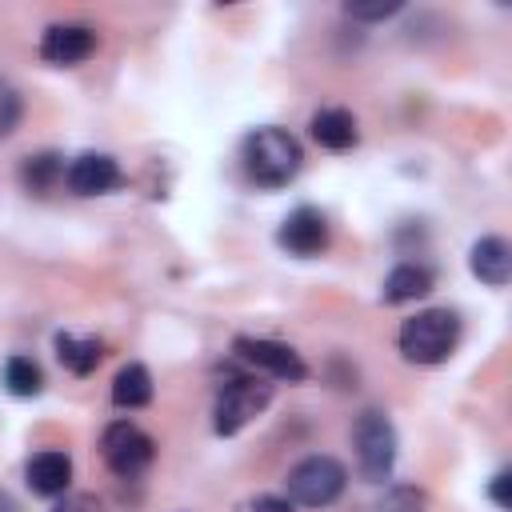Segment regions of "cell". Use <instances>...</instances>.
I'll return each mask as SVG.
<instances>
[{
  "instance_id": "cell-1",
  "label": "cell",
  "mask_w": 512,
  "mask_h": 512,
  "mask_svg": "<svg viewBox=\"0 0 512 512\" xmlns=\"http://www.w3.org/2000/svg\"><path fill=\"white\" fill-rule=\"evenodd\" d=\"M240 160H244V172H248L252 184H260V188H284V184L296 180V172L304 164V148H300V140L288 128L264 124V128H252L244 136Z\"/></svg>"
},
{
  "instance_id": "cell-2",
  "label": "cell",
  "mask_w": 512,
  "mask_h": 512,
  "mask_svg": "<svg viewBox=\"0 0 512 512\" xmlns=\"http://www.w3.org/2000/svg\"><path fill=\"white\" fill-rule=\"evenodd\" d=\"M460 312L452 308H424L416 316H408L396 332L400 356L408 364H444L456 344H460Z\"/></svg>"
},
{
  "instance_id": "cell-3",
  "label": "cell",
  "mask_w": 512,
  "mask_h": 512,
  "mask_svg": "<svg viewBox=\"0 0 512 512\" xmlns=\"http://www.w3.org/2000/svg\"><path fill=\"white\" fill-rule=\"evenodd\" d=\"M352 444H356V464H360V476L368 484H384L396 468V428L388 420L384 408H364L352 424Z\"/></svg>"
},
{
  "instance_id": "cell-4",
  "label": "cell",
  "mask_w": 512,
  "mask_h": 512,
  "mask_svg": "<svg viewBox=\"0 0 512 512\" xmlns=\"http://www.w3.org/2000/svg\"><path fill=\"white\" fill-rule=\"evenodd\" d=\"M348 488V468L336 460V456H304L300 464L288 468V480H284V496L300 508H328L340 500V492Z\"/></svg>"
},
{
  "instance_id": "cell-5",
  "label": "cell",
  "mask_w": 512,
  "mask_h": 512,
  "mask_svg": "<svg viewBox=\"0 0 512 512\" xmlns=\"http://www.w3.org/2000/svg\"><path fill=\"white\" fill-rule=\"evenodd\" d=\"M272 400V384L264 376H232L220 384L216 404H212V432L216 436H236L244 424H252Z\"/></svg>"
},
{
  "instance_id": "cell-6",
  "label": "cell",
  "mask_w": 512,
  "mask_h": 512,
  "mask_svg": "<svg viewBox=\"0 0 512 512\" xmlns=\"http://www.w3.org/2000/svg\"><path fill=\"white\" fill-rule=\"evenodd\" d=\"M100 456H104V464H108L112 476L136 480L156 460V440L140 424H132V420H112L100 432Z\"/></svg>"
},
{
  "instance_id": "cell-7",
  "label": "cell",
  "mask_w": 512,
  "mask_h": 512,
  "mask_svg": "<svg viewBox=\"0 0 512 512\" xmlns=\"http://www.w3.org/2000/svg\"><path fill=\"white\" fill-rule=\"evenodd\" d=\"M232 352L248 368L264 372L268 380H288V384H304L308 380V364L300 360V352L288 348V344H280V340H268V336H236L232 340Z\"/></svg>"
},
{
  "instance_id": "cell-8",
  "label": "cell",
  "mask_w": 512,
  "mask_h": 512,
  "mask_svg": "<svg viewBox=\"0 0 512 512\" xmlns=\"http://www.w3.org/2000/svg\"><path fill=\"white\" fill-rule=\"evenodd\" d=\"M328 240H332L328 216H324L320 208H312V204L292 208V212L280 220V228H276V244H280L288 256H296V260L320 256V252L328 248Z\"/></svg>"
},
{
  "instance_id": "cell-9",
  "label": "cell",
  "mask_w": 512,
  "mask_h": 512,
  "mask_svg": "<svg viewBox=\"0 0 512 512\" xmlns=\"http://www.w3.org/2000/svg\"><path fill=\"white\" fill-rule=\"evenodd\" d=\"M96 52V32L88 24H48L40 36V60L52 68L84 64Z\"/></svg>"
},
{
  "instance_id": "cell-10",
  "label": "cell",
  "mask_w": 512,
  "mask_h": 512,
  "mask_svg": "<svg viewBox=\"0 0 512 512\" xmlns=\"http://www.w3.org/2000/svg\"><path fill=\"white\" fill-rule=\"evenodd\" d=\"M64 184L76 196H104V192H116L124 184V172L108 152H80L64 168Z\"/></svg>"
},
{
  "instance_id": "cell-11",
  "label": "cell",
  "mask_w": 512,
  "mask_h": 512,
  "mask_svg": "<svg viewBox=\"0 0 512 512\" xmlns=\"http://www.w3.org/2000/svg\"><path fill=\"white\" fill-rule=\"evenodd\" d=\"M24 484L36 496H64L68 484H72V460H68V452H60V448L32 452L28 464H24Z\"/></svg>"
},
{
  "instance_id": "cell-12",
  "label": "cell",
  "mask_w": 512,
  "mask_h": 512,
  "mask_svg": "<svg viewBox=\"0 0 512 512\" xmlns=\"http://www.w3.org/2000/svg\"><path fill=\"white\" fill-rule=\"evenodd\" d=\"M468 268L480 284L488 288H504L512 280V244L504 236H480L468 252Z\"/></svg>"
},
{
  "instance_id": "cell-13",
  "label": "cell",
  "mask_w": 512,
  "mask_h": 512,
  "mask_svg": "<svg viewBox=\"0 0 512 512\" xmlns=\"http://www.w3.org/2000/svg\"><path fill=\"white\" fill-rule=\"evenodd\" d=\"M432 284H436V276H432V268H428V264L404 260V264H396V268L384 276L380 296H384V304H408V300L428 296V292H432Z\"/></svg>"
},
{
  "instance_id": "cell-14",
  "label": "cell",
  "mask_w": 512,
  "mask_h": 512,
  "mask_svg": "<svg viewBox=\"0 0 512 512\" xmlns=\"http://www.w3.org/2000/svg\"><path fill=\"white\" fill-rule=\"evenodd\" d=\"M308 128H312V140L320 148H328V152H348L356 144V136H360L356 132V116L348 108H320Z\"/></svg>"
},
{
  "instance_id": "cell-15",
  "label": "cell",
  "mask_w": 512,
  "mask_h": 512,
  "mask_svg": "<svg viewBox=\"0 0 512 512\" xmlns=\"http://www.w3.org/2000/svg\"><path fill=\"white\" fill-rule=\"evenodd\" d=\"M56 360L72 372V376H92L96 364L104 360V344L92 336H72V332H56Z\"/></svg>"
},
{
  "instance_id": "cell-16",
  "label": "cell",
  "mask_w": 512,
  "mask_h": 512,
  "mask_svg": "<svg viewBox=\"0 0 512 512\" xmlns=\"http://www.w3.org/2000/svg\"><path fill=\"white\" fill-rule=\"evenodd\" d=\"M112 404L116 408H128V412H136V408H148L152 404V372L144 368V364H124L116 376H112Z\"/></svg>"
},
{
  "instance_id": "cell-17",
  "label": "cell",
  "mask_w": 512,
  "mask_h": 512,
  "mask_svg": "<svg viewBox=\"0 0 512 512\" xmlns=\"http://www.w3.org/2000/svg\"><path fill=\"white\" fill-rule=\"evenodd\" d=\"M64 180V156L60 152H36L20 164V184L36 196H48Z\"/></svg>"
},
{
  "instance_id": "cell-18",
  "label": "cell",
  "mask_w": 512,
  "mask_h": 512,
  "mask_svg": "<svg viewBox=\"0 0 512 512\" xmlns=\"http://www.w3.org/2000/svg\"><path fill=\"white\" fill-rule=\"evenodd\" d=\"M0 376H4V388H8L12 396H20V400L44 392V372H40V364H36L32 356H8Z\"/></svg>"
},
{
  "instance_id": "cell-19",
  "label": "cell",
  "mask_w": 512,
  "mask_h": 512,
  "mask_svg": "<svg viewBox=\"0 0 512 512\" xmlns=\"http://www.w3.org/2000/svg\"><path fill=\"white\" fill-rule=\"evenodd\" d=\"M20 120H24V96L8 76H0V140H8L20 128Z\"/></svg>"
},
{
  "instance_id": "cell-20",
  "label": "cell",
  "mask_w": 512,
  "mask_h": 512,
  "mask_svg": "<svg viewBox=\"0 0 512 512\" xmlns=\"http://www.w3.org/2000/svg\"><path fill=\"white\" fill-rule=\"evenodd\" d=\"M424 492L416 484H392L384 496H380V512H424Z\"/></svg>"
},
{
  "instance_id": "cell-21",
  "label": "cell",
  "mask_w": 512,
  "mask_h": 512,
  "mask_svg": "<svg viewBox=\"0 0 512 512\" xmlns=\"http://www.w3.org/2000/svg\"><path fill=\"white\" fill-rule=\"evenodd\" d=\"M400 12V0H376V4H344V16H352V20H388V16H396Z\"/></svg>"
},
{
  "instance_id": "cell-22",
  "label": "cell",
  "mask_w": 512,
  "mask_h": 512,
  "mask_svg": "<svg viewBox=\"0 0 512 512\" xmlns=\"http://www.w3.org/2000/svg\"><path fill=\"white\" fill-rule=\"evenodd\" d=\"M52 512H100V500L92 492H64V500Z\"/></svg>"
},
{
  "instance_id": "cell-23",
  "label": "cell",
  "mask_w": 512,
  "mask_h": 512,
  "mask_svg": "<svg viewBox=\"0 0 512 512\" xmlns=\"http://www.w3.org/2000/svg\"><path fill=\"white\" fill-rule=\"evenodd\" d=\"M252 512H296V504H292L288 496H268V492H264V496L252 500Z\"/></svg>"
},
{
  "instance_id": "cell-24",
  "label": "cell",
  "mask_w": 512,
  "mask_h": 512,
  "mask_svg": "<svg viewBox=\"0 0 512 512\" xmlns=\"http://www.w3.org/2000/svg\"><path fill=\"white\" fill-rule=\"evenodd\" d=\"M488 496H492V504L504 512L508 508V472H496L492 476V484H488Z\"/></svg>"
},
{
  "instance_id": "cell-25",
  "label": "cell",
  "mask_w": 512,
  "mask_h": 512,
  "mask_svg": "<svg viewBox=\"0 0 512 512\" xmlns=\"http://www.w3.org/2000/svg\"><path fill=\"white\" fill-rule=\"evenodd\" d=\"M0 504H4V500H0Z\"/></svg>"
}]
</instances>
